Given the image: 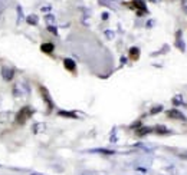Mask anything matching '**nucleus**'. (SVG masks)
<instances>
[{"label": "nucleus", "mask_w": 187, "mask_h": 175, "mask_svg": "<svg viewBox=\"0 0 187 175\" xmlns=\"http://www.w3.org/2000/svg\"><path fill=\"white\" fill-rule=\"evenodd\" d=\"M32 115H33V109L30 108L29 105L22 106V108L18 111L16 116H15V122H16L18 125H24V123H26V121L29 119Z\"/></svg>", "instance_id": "f257e3e1"}, {"label": "nucleus", "mask_w": 187, "mask_h": 175, "mask_svg": "<svg viewBox=\"0 0 187 175\" xmlns=\"http://www.w3.org/2000/svg\"><path fill=\"white\" fill-rule=\"evenodd\" d=\"M37 89H39L40 98L43 99V102H45L46 108H48V114H49V112H52V109L55 108V103H53V101H52L50 95H49V91L45 88V86H43V85H39V86H37Z\"/></svg>", "instance_id": "f03ea898"}, {"label": "nucleus", "mask_w": 187, "mask_h": 175, "mask_svg": "<svg viewBox=\"0 0 187 175\" xmlns=\"http://www.w3.org/2000/svg\"><path fill=\"white\" fill-rule=\"evenodd\" d=\"M130 7H133L134 10L137 12V16H144L145 13H148V9H147V6H145L144 0H133L131 2V5H130Z\"/></svg>", "instance_id": "7ed1b4c3"}, {"label": "nucleus", "mask_w": 187, "mask_h": 175, "mask_svg": "<svg viewBox=\"0 0 187 175\" xmlns=\"http://www.w3.org/2000/svg\"><path fill=\"white\" fill-rule=\"evenodd\" d=\"M166 115H167V118H169V119H176V121H186V119H187L186 116H184V114H183V112H180L179 109H176V108L169 109V111L166 112Z\"/></svg>", "instance_id": "20e7f679"}, {"label": "nucleus", "mask_w": 187, "mask_h": 175, "mask_svg": "<svg viewBox=\"0 0 187 175\" xmlns=\"http://www.w3.org/2000/svg\"><path fill=\"white\" fill-rule=\"evenodd\" d=\"M176 48L179 49L180 52H184L186 50V43H184V40H183V32L181 30H177L176 32Z\"/></svg>", "instance_id": "39448f33"}, {"label": "nucleus", "mask_w": 187, "mask_h": 175, "mask_svg": "<svg viewBox=\"0 0 187 175\" xmlns=\"http://www.w3.org/2000/svg\"><path fill=\"white\" fill-rule=\"evenodd\" d=\"M2 78L6 82H10L13 78H15V69L7 66H2Z\"/></svg>", "instance_id": "423d86ee"}, {"label": "nucleus", "mask_w": 187, "mask_h": 175, "mask_svg": "<svg viewBox=\"0 0 187 175\" xmlns=\"http://www.w3.org/2000/svg\"><path fill=\"white\" fill-rule=\"evenodd\" d=\"M63 66H65V69H66L68 72L75 73V70H76V63H75V61L69 59V58L63 59Z\"/></svg>", "instance_id": "0eeeda50"}, {"label": "nucleus", "mask_w": 187, "mask_h": 175, "mask_svg": "<svg viewBox=\"0 0 187 175\" xmlns=\"http://www.w3.org/2000/svg\"><path fill=\"white\" fill-rule=\"evenodd\" d=\"M151 132H153V128L150 127H140L135 129V135L140 136V138H143V136H145V135H148Z\"/></svg>", "instance_id": "6e6552de"}, {"label": "nucleus", "mask_w": 187, "mask_h": 175, "mask_svg": "<svg viewBox=\"0 0 187 175\" xmlns=\"http://www.w3.org/2000/svg\"><path fill=\"white\" fill-rule=\"evenodd\" d=\"M153 132L157 133V135H169V133H171V131L164 125H157V127L153 128Z\"/></svg>", "instance_id": "1a4fd4ad"}, {"label": "nucleus", "mask_w": 187, "mask_h": 175, "mask_svg": "<svg viewBox=\"0 0 187 175\" xmlns=\"http://www.w3.org/2000/svg\"><path fill=\"white\" fill-rule=\"evenodd\" d=\"M128 56H130V59L131 61H138L140 59V49L137 46H133V48H130V52H128Z\"/></svg>", "instance_id": "9d476101"}, {"label": "nucleus", "mask_w": 187, "mask_h": 175, "mask_svg": "<svg viewBox=\"0 0 187 175\" xmlns=\"http://www.w3.org/2000/svg\"><path fill=\"white\" fill-rule=\"evenodd\" d=\"M40 50H42L43 53H48V55H50V53H53V50H55V45L53 43H42L40 45Z\"/></svg>", "instance_id": "9b49d317"}, {"label": "nucleus", "mask_w": 187, "mask_h": 175, "mask_svg": "<svg viewBox=\"0 0 187 175\" xmlns=\"http://www.w3.org/2000/svg\"><path fill=\"white\" fill-rule=\"evenodd\" d=\"M58 115L63 116V118H69V119H76L78 118V115L75 114V112H68V111H59Z\"/></svg>", "instance_id": "f8f14e48"}, {"label": "nucleus", "mask_w": 187, "mask_h": 175, "mask_svg": "<svg viewBox=\"0 0 187 175\" xmlns=\"http://www.w3.org/2000/svg\"><path fill=\"white\" fill-rule=\"evenodd\" d=\"M171 103L174 106H184V101H183V95H176L173 99H171Z\"/></svg>", "instance_id": "ddd939ff"}, {"label": "nucleus", "mask_w": 187, "mask_h": 175, "mask_svg": "<svg viewBox=\"0 0 187 175\" xmlns=\"http://www.w3.org/2000/svg\"><path fill=\"white\" fill-rule=\"evenodd\" d=\"M102 6H107V7H109L111 10H115L117 9V6L114 5V0H98Z\"/></svg>", "instance_id": "4468645a"}, {"label": "nucleus", "mask_w": 187, "mask_h": 175, "mask_svg": "<svg viewBox=\"0 0 187 175\" xmlns=\"http://www.w3.org/2000/svg\"><path fill=\"white\" fill-rule=\"evenodd\" d=\"M26 20H27V23L32 24V26H36V24H37V16H36V14H29Z\"/></svg>", "instance_id": "2eb2a0df"}, {"label": "nucleus", "mask_w": 187, "mask_h": 175, "mask_svg": "<svg viewBox=\"0 0 187 175\" xmlns=\"http://www.w3.org/2000/svg\"><path fill=\"white\" fill-rule=\"evenodd\" d=\"M45 20H46V23H48V26H55V17H53V14H46L45 16Z\"/></svg>", "instance_id": "dca6fc26"}, {"label": "nucleus", "mask_w": 187, "mask_h": 175, "mask_svg": "<svg viewBox=\"0 0 187 175\" xmlns=\"http://www.w3.org/2000/svg\"><path fill=\"white\" fill-rule=\"evenodd\" d=\"M161 111H163V105H157V106L151 108L150 114H151V115H156V114H158V112H161Z\"/></svg>", "instance_id": "f3484780"}, {"label": "nucleus", "mask_w": 187, "mask_h": 175, "mask_svg": "<svg viewBox=\"0 0 187 175\" xmlns=\"http://www.w3.org/2000/svg\"><path fill=\"white\" fill-rule=\"evenodd\" d=\"M91 152H99V154H105V155H112L114 151H111V149H92Z\"/></svg>", "instance_id": "a211bd4d"}, {"label": "nucleus", "mask_w": 187, "mask_h": 175, "mask_svg": "<svg viewBox=\"0 0 187 175\" xmlns=\"http://www.w3.org/2000/svg\"><path fill=\"white\" fill-rule=\"evenodd\" d=\"M18 13H19L18 23H22V20H23V10H22V6H18Z\"/></svg>", "instance_id": "6ab92c4d"}, {"label": "nucleus", "mask_w": 187, "mask_h": 175, "mask_svg": "<svg viewBox=\"0 0 187 175\" xmlns=\"http://www.w3.org/2000/svg\"><path fill=\"white\" fill-rule=\"evenodd\" d=\"M48 30L50 32V33H53L55 36H58V29H56L55 26H48Z\"/></svg>", "instance_id": "aec40b11"}, {"label": "nucleus", "mask_w": 187, "mask_h": 175, "mask_svg": "<svg viewBox=\"0 0 187 175\" xmlns=\"http://www.w3.org/2000/svg\"><path fill=\"white\" fill-rule=\"evenodd\" d=\"M181 9L187 14V0H181Z\"/></svg>", "instance_id": "412c9836"}, {"label": "nucleus", "mask_w": 187, "mask_h": 175, "mask_svg": "<svg viewBox=\"0 0 187 175\" xmlns=\"http://www.w3.org/2000/svg\"><path fill=\"white\" fill-rule=\"evenodd\" d=\"M105 36L108 37V39H112V37H114V32H111V30H107V32H105Z\"/></svg>", "instance_id": "4be33fe9"}, {"label": "nucleus", "mask_w": 187, "mask_h": 175, "mask_svg": "<svg viewBox=\"0 0 187 175\" xmlns=\"http://www.w3.org/2000/svg\"><path fill=\"white\" fill-rule=\"evenodd\" d=\"M153 24H154V20H148L147 22V27H153Z\"/></svg>", "instance_id": "5701e85b"}, {"label": "nucleus", "mask_w": 187, "mask_h": 175, "mask_svg": "<svg viewBox=\"0 0 187 175\" xmlns=\"http://www.w3.org/2000/svg\"><path fill=\"white\" fill-rule=\"evenodd\" d=\"M108 19V12H104L102 13V20H107Z\"/></svg>", "instance_id": "b1692460"}, {"label": "nucleus", "mask_w": 187, "mask_h": 175, "mask_svg": "<svg viewBox=\"0 0 187 175\" xmlns=\"http://www.w3.org/2000/svg\"><path fill=\"white\" fill-rule=\"evenodd\" d=\"M151 3H158V2H160V0H150Z\"/></svg>", "instance_id": "393cba45"}]
</instances>
